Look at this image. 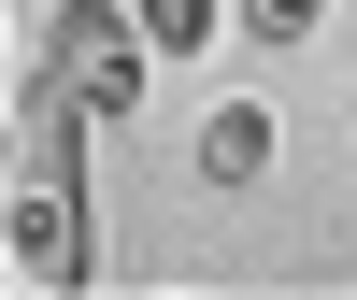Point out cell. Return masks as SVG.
<instances>
[{
    "label": "cell",
    "mask_w": 357,
    "mask_h": 300,
    "mask_svg": "<svg viewBox=\"0 0 357 300\" xmlns=\"http://www.w3.org/2000/svg\"><path fill=\"white\" fill-rule=\"evenodd\" d=\"M229 29H243V43H301L314 0H229Z\"/></svg>",
    "instance_id": "cell-5"
},
{
    "label": "cell",
    "mask_w": 357,
    "mask_h": 300,
    "mask_svg": "<svg viewBox=\"0 0 357 300\" xmlns=\"http://www.w3.org/2000/svg\"><path fill=\"white\" fill-rule=\"evenodd\" d=\"M129 15L158 29V57H200V43L229 29V0H129Z\"/></svg>",
    "instance_id": "cell-4"
},
{
    "label": "cell",
    "mask_w": 357,
    "mask_h": 300,
    "mask_svg": "<svg viewBox=\"0 0 357 300\" xmlns=\"http://www.w3.org/2000/svg\"><path fill=\"white\" fill-rule=\"evenodd\" d=\"M0 272H15L29 300H72V286H86V172H15Z\"/></svg>",
    "instance_id": "cell-2"
},
{
    "label": "cell",
    "mask_w": 357,
    "mask_h": 300,
    "mask_svg": "<svg viewBox=\"0 0 357 300\" xmlns=\"http://www.w3.org/2000/svg\"><path fill=\"white\" fill-rule=\"evenodd\" d=\"M200 172H215V186H257V172H272V114H257V100H215V114H200Z\"/></svg>",
    "instance_id": "cell-3"
},
{
    "label": "cell",
    "mask_w": 357,
    "mask_h": 300,
    "mask_svg": "<svg viewBox=\"0 0 357 300\" xmlns=\"http://www.w3.org/2000/svg\"><path fill=\"white\" fill-rule=\"evenodd\" d=\"M143 72H158V29H143L129 0H57V15H43V43H29V86H57L86 129L143 114Z\"/></svg>",
    "instance_id": "cell-1"
}]
</instances>
